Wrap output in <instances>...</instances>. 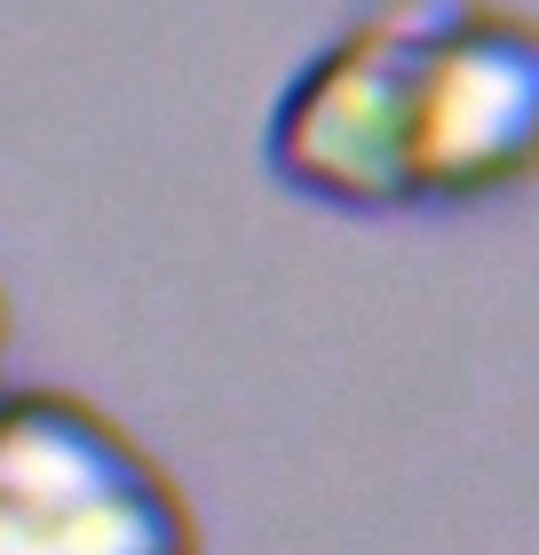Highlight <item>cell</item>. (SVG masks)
<instances>
[{
    "label": "cell",
    "instance_id": "1",
    "mask_svg": "<svg viewBox=\"0 0 539 555\" xmlns=\"http://www.w3.org/2000/svg\"><path fill=\"white\" fill-rule=\"evenodd\" d=\"M278 159L310 191H484L539 159V16L500 0H365L294 80Z\"/></svg>",
    "mask_w": 539,
    "mask_h": 555
}]
</instances>
